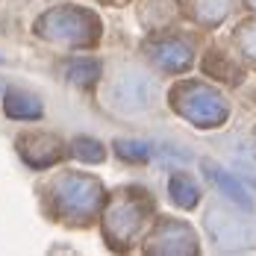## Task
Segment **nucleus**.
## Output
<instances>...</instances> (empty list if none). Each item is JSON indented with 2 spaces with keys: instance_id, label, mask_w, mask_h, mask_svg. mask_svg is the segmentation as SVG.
<instances>
[{
  "instance_id": "nucleus-3",
  "label": "nucleus",
  "mask_w": 256,
  "mask_h": 256,
  "mask_svg": "<svg viewBox=\"0 0 256 256\" xmlns=\"http://www.w3.org/2000/svg\"><path fill=\"white\" fill-rule=\"evenodd\" d=\"M6 112H9L12 118H38V115H42V106H38L36 98H30V94L9 92V98H6Z\"/></svg>"
},
{
  "instance_id": "nucleus-2",
  "label": "nucleus",
  "mask_w": 256,
  "mask_h": 256,
  "mask_svg": "<svg viewBox=\"0 0 256 256\" xmlns=\"http://www.w3.org/2000/svg\"><path fill=\"white\" fill-rule=\"evenodd\" d=\"M59 200L65 212H86L88 206L98 204V186L82 177H68L59 182Z\"/></svg>"
},
{
  "instance_id": "nucleus-1",
  "label": "nucleus",
  "mask_w": 256,
  "mask_h": 256,
  "mask_svg": "<svg viewBox=\"0 0 256 256\" xmlns=\"http://www.w3.org/2000/svg\"><path fill=\"white\" fill-rule=\"evenodd\" d=\"M150 98V82L144 74H127V80H112L109 82V103L115 109H136L148 106Z\"/></svg>"
},
{
  "instance_id": "nucleus-4",
  "label": "nucleus",
  "mask_w": 256,
  "mask_h": 256,
  "mask_svg": "<svg viewBox=\"0 0 256 256\" xmlns=\"http://www.w3.org/2000/svg\"><path fill=\"white\" fill-rule=\"evenodd\" d=\"M94 71H98L94 62H74V65H68V74H71L74 82H88L94 77Z\"/></svg>"
}]
</instances>
